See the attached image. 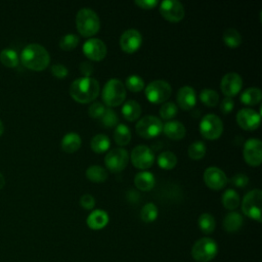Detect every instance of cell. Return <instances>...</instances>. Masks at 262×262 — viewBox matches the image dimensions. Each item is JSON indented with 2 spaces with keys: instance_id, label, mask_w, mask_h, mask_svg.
Masks as SVG:
<instances>
[{
  "instance_id": "7402d4cb",
  "label": "cell",
  "mask_w": 262,
  "mask_h": 262,
  "mask_svg": "<svg viewBox=\"0 0 262 262\" xmlns=\"http://www.w3.org/2000/svg\"><path fill=\"white\" fill-rule=\"evenodd\" d=\"M81 142H82V140H81V137L79 134H77L75 132H70L62 137L61 148L63 151L68 152V154H72L80 148Z\"/></svg>"
},
{
  "instance_id": "8992f818",
  "label": "cell",
  "mask_w": 262,
  "mask_h": 262,
  "mask_svg": "<svg viewBox=\"0 0 262 262\" xmlns=\"http://www.w3.org/2000/svg\"><path fill=\"white\" fill-rule=\"evenodd\" d=\"M261 204L262 191L260 189H253L244 196L242 210L251 219L261 222Z\"/></svg>"
},
{
  "instance_id": "ac0fdd59",
  "label": "cell",
  "mask_w": 262,
  "mask_h": 262,
  "mask_svg": "<svg viewBox=\"0 0 262 262\" xmlns=\"http://www.w3.org/2000/svg\"><path fill=\"white\" fill-rule=\"evenodd\" d=\"M106 46L100 39L90 38L83 44L84 54L91 60H101L106 55Z\"/></svg>"
},
{
  "instance_id": "e575fe53",
  "label": "cell",
  "mask_w": 262,
  "mask_h": 262,
  "mask_svg": "<svg viewBox=\"0 0 262 262\" xmlns=\"http://www.w3.org/2000/svg\"><path fill=\"white\" fill-rule=\"evenodd\" d=\"M198 223H199V226H200L201 230L204 233H211V232H213L214 229H215V225H216L214 217L211 214H209V213H203L199 217Z\"/></svg>"
},
{
  "instance_id": "1f68e13d",
  "label": "cell",
  "mask_w": 262,
  "mask_h": 262,
  "mask_svg": "<svg viewBox=\"0 0 262 262\" xmlns=\"http://www.w3.org/2000/svg\"><path fill=\"white\" fill-rule=\"evenodd\" d=\"M158 165L162 168V169H166V170H170L173 169L176 164H177V158L176 156L171 152V151H163L158 156L157 159Z\"/></svg>"
},
{
  "instance_id": "5b68a950",
  "label": "cell",
  "mask_w": 262,
  "mask_h": 262,
  "mask_svg": "<svg viewBox=\"0 0 262 262\" xmlns=\"http://www.w3.org/2000/svg\"><path fill=\"white\" fill-rule=\"evenodd\" d=\"M218 252L216 242L210 237H202L194 243L191 256L198 262H209L215 258Z\"/></svg>"
},
{
  "instance_id": "c3c4849f",
  "label": "cell",
  "mask_w": 262,
  "mask_h": 262,
  "mask_svg": "<svg viewBox=\"0 0 262 262\" xmlns=\"http://www.w3.org/2000/svg\"><path fill=\"white\" fill-rule=\"evenodd\" d=\"M135 4L142 9H152L158 5L157 0H135Z\"/></svg>"
},
{
  "instance_id": "bcb514c9",
  "label": "cell",
  "mask_w": 262,
  "mask_h": 262,
  "mask_svg": "<svg viewBox=\"0 0 262 262\" xmlns=\"http://www.w3.org/2000/svg\"><path fill=\"white\" fill-rule=\"evenodd\" d=\"M234 106V102L233 99L231 97H225L222 99L221 104H220V111L224 114L227 115L228 113H230L232 111Z\"/></svg>"
},
{
  "instance_id": "6da1fadb",
  "label": "cell",
  "mask_w": 262,
  "mask_h": 262,
  "mask_svg": "<svg viewBox=\"0 0 262 262\" xmlns=\"http://www.w3.org/2000/svg\"><path fill=\"white\" fill-rule=\"evenodd\" d=\"M21 63L32 71H43L50 62V55L46 48L40 44H29L20 53Z\"/></svg>"
},
{
  "instance_id": "9c48e42d",
  "label": "cell",
  "mask_w": 262,
  "mask_h": 262,
  "mask_svg": "<svg viewBox=\"0 0 262 262\" xmlns=\"http://www.w3.org/2000/svg\"><path fill=\"white\" fill-rule=\"evenodd\" d=\"M200 131L206 139L215 140L219 138L223 132V123L218 116L208 114L203 117L200 123Z\"/></svg>"
},
{
  "instance_id": "7c38bea8",
  "label": "cell",
  "mask_w": 262,
  "mask_h": 262,
  "mask_svg": "<svg viewBox=\"0 0 262 262\" xmlns=\"http://www.w3.org/2000/svg\"><path fill=\"white\" fill-rule=\"evenodd\" d=\"M245 161L253 167H257L262 161V142L259 138H250L245 142L243 150Z\"/></svg>"
},
{
  "instance_id": "f6af8a7d",
  "label": "cell",
  "mask_w": 262,
  "mask_h": 262,
  "mask_svg": "<svg viewBox=\"0 0 262 262\" xmlns=\"http://www.w3.org/2000/svg\"><path fill=\"white\" fill-rule=\"evenodd\" d=\"M80 205L86 210H91L95 206V200L91 194H84L80 199Z\"/></svg>"
},
{
  "instance_id": "ab89813d",
  "label": "cell",
  "mask_w": 262,
  "mask_h": 262,
  "mask_svg": "<svg viewBox=\"0 0 262 262\" xmlns=\"http://www.w3.org/2000/svg\"><path fill=\"white\" fill-rule=\"evenodd\" d=\"M101 122L105 127H115L119 123V118L112 108H105L103 115L101 116Z\"/></svg>"
},
{
  "instance_id": "4dcf8cb0",
  "label": "cell",
  "mask_w": 262,
  "mask_h": 262,
  "mask_svg": "<svg viewBox=\"0 0 262 262\" xmlns=\"http://www.w3.org/2000/svg\"><path fill=\"white\" fill-rule=\"evenodd\" d=\"M222 204L228 210H234L239 205V195L238 193L231 188H228L224 191L222 195Z\"/></svg>"
},
{
  "instance_id": "60d3db41",
  "label": "cell",
  "mask_w": 262,
  "mask_h": 262,
  "mask_svg": "<svg viewBox=\"0 0 262 262\" xmlns=\"http://www.w3.org/2000/svg\"><path fill=\"white\" fill-rule=\"evenodd\" d=\"M177 106L174 102L172 101H168V102H165L161 108H160V115L163 119L165 120H169V119H172L176 116L177 114Z\"/></svg>"
},
{
  "instance_id": "4fadbf2b",
  "label": "cell",
  "mask_w": 262,
  "mask_h": 262,
  "mask_svg": "<svg viewBox=\"0 0 262 262\" xmlns=\"http://www.w3.org/2000/svg\"><path fill=\"white\" fill-rule=\"evenodd\" d=\"M160 12L167 20L177 23L184 16V7L177 0H164L161 2Z\"/></svg>"
},
{
  "instance_id": "83f0119b",
  "label": "cell",
  "mask_w": 262,
  "mask_h": 262,
  "mask_svg": "<svg viewBox=\"0 0 262 262\" xmlns=\"http://www.w3.org/2000/svg\"><path fill=\"white\" fill-rule=\"evenodd\" d=\"M86 177L92 181V182H96V183H100V182H104L107 178V172L104 168H102L101 166L98 165H93L90 166L87 170H86Z\"/></svg>"
},
{
  "instance_id": "d4e9b609",
  "label": "cell",
  "mask_w": 262,
  "mask_h": 262,
  "mask_svg": "<svg viewBox=\"0 0 262 262\" xmlns=\"http://www.w3.org/2000/svg\"><path fill=\"white\" fill-rule=\"evenodd\" d=\"M123 117L127 121H135L141 114V107L135 100H127L122 106Z\"/></svg>"
},
{
  "instance_id": "52a82bcc",
  "label": "cell",
  "mask_w": 262,
  "mask_h": 262,
  "mask_svg": "<svg viewBox=\"0 0 262 262\" xmlns=\"http://www.w3.org/2000/svg\"><path fill=\"white\" fill-rule=\"evenodd\" d=\"M144 92L147 100L151 103H162L170 97L172 87L165 80H156L145 87Z\"/></svg>"
},
{
  "instance_id": "7dc6e473",
  "label": "cell",
  "mask_w": 262,
  "mask_h": 262,
  "mask_svg": "<svg viewBox=\"0 0 262 262\" xmlns=\"http://www.w3.org/2000/svg\"><path fill=\"white\" fill-rule=\"evenodd\" d=\"M93 71L94 67L90 61H83L80 63V72L84 75V77H90Z\"/></svg>"
},
{
  "instance_id": "44dd1931",
  "label": "cell",
  "mask_w": 262,
  "mask_h": 262,
  "mask_svg": "<svg viewBox=\"0 0 262 262\" xmlns=\"http://www.w3.org/2000/svg\"><path fill=\"white\" fill-rule=\"evenodd\" d=\"M86 222L91 229L98 230L108 223V215L103 210H95L88 215Z\"/></svg>"
},
{
  "instance_id": "603a6c76",
  "label": "cell",
  "mask_w": 262,
  "mask_h": 262,
  "mask_svg": "<svg viewBox=\"0 0 262 262\" xmlns=\"http://www.w3.org/2000/svg\"><path fill=\"white\" fill-rule=\"evenodd\" d=\"M134 183L138 189L146 191V190H150L155 186L156 180H155V176L150 172L142 171L135 175Z\"/></svg>"
},
{
  "instance_id": "d590c367",
  "label": "cell",
  "mask_w": 262,
  "mask_h": 262,
  "mask_svg": "<svg viewBox=\"0 0 262 262\" xmlns=\"http://www.w3.org/2000/svg\"><path fill=\"white\" fill-rule=\"evenodd\" d=\"M158 217V208L154 203L145 204L140 211V218L143 222L150 223Z\"/></svg>"
},
{
  "instance_id": "ba28073f",
  "label": "cell",
  "mask_w": 262,
  "mask_h": 262,
  "mask_svg": "<svg viewBox=\"0 0 262 262\" xmlns=\"http://www.w3.org/2000/svg\"><path fill=\"white\" fill-rule=\"evenodd\" d=\"M135 129L139 136L150 139L160 135L163 131V123L156 116H145L136 123Z\"/></svg>"
},
{
  "instance_id": "f546056e",
  "label": "cell",
  "mask_w": 262,
  "mask_h": 262,
  "mask_svg": "<svg viewBox=\"0 0 262 262\" xmlns=\"http://www.w3.org/2000/svg\"><path fill=\"white\" fill-rule=\"evenodd\" d=\"M0 61L7 68H15L19 62V57L15 50L5 48L0 52Z\"/></svg>"
},
{
  "instance_id": "cb8c5ba5",
  "label": "cell",
  "mask_w": 262,
  "mask_h": 262,
  "mask_svg": "<svg viewBox=\"0 0 262 262\" xmlns=\"http://www.w3.org/2000/svg\"><path fill=\"white\" fill-rule=\"evenodd\" d=\"M243 216L237 212L228 213L223 220V227L227 232H235L243 225Z\"/></svg>"
},
{
  "instance_id": "f35d334b",
  "label": "cell",
  "mask_w": 262,
  "mask_h": 262,
  "mask_svg": "<svg viewBox=\"0 0 262 262\" xmlns=\"http://www.w3.org/2000/svg\"><path fill=\"white\" fill-rule=\"evenodd\" d=\"M126 87L132 92H139L144 88V81L136 75L129 76L125 81Z\"/></svg>"
},
{
  "instance_id": "836d02e7",
  "label": "cell",
  "mask_w": 262,
  "mask_h": 262,
  "mask_svg": "<svg viewBox=\"0 0 262 262\" xmlns=\"http://www.w3.org/2000/svg\"><path fill=\"white\" fill-rule=\"evenodd\" d=\"M200 98L204 104L209 107L216 106L219 102V94L213 89H203L200 93Z\"/></svg>"
},
{
  "instance_id": "f1b7e54d",
  "label": "cell",
  "mask_w": 262,
  "mask_h": 262,
  "mask_svg": "<svg viewBox=\"0 0 262 262\" xmlns=\"http://www.w3.org/2000/svg\"><path fill=\"white\" fill-rule=\"evenodd\" d=\"M91 149L97 154H101L106 151L111 146L110 138L104 134H97L95 135L90 142Z\"/></svg>"
},
{
  "instance_id": "7bdbcfd3",
  "label": "cell",
  "mask_w": 262,
  "mask_h": 262,
  "mask_svg": "<svg viewBox=\"0 0 262 262\" xmlns=\"http://www.w3.org/2000/svg\"><path fill=\"white\" fill-rule=\"evenodd\" d=\"M68 69L61 64V63H55L51 67V73L54 77L58 78V79H62L68 75Z\"/></svg>"
},
{
  "instance_id": "74e56055",
  "label": "cell",
  "mask_w": 262,
  "mask_h": 262,
  "mask_svg": "<svg viewBox=\"0 0 262 262\" xmlns=\"http://www.w3.org/2000/svg\"><path fill=\"white\" fill-rule=\"evenodd\" d=\"M79 37L75 34L64 35L59 41V47L62 50H73L79 44Z\"/></svg>"
},
{
  "instance_id": "ee69618b",
  "label": "cell",
  "mask_w": 262,
  "mask_h": 262,
  "mask_svg": "<svg viewBox=\"0 0 262 262\" xmlns=\"http://www.w3.org/2000/svg\"><path fill=\"white\" fill-rule=\"evenodd\" d=\"M230 182H231L234 186H236V187H245V186L248 184V182H249V178H248L247 175L239 173V174H235V175L230 179Z\"/></svg>"
},
{
  "instance_id": "e0dca14e",
  "label": "cell",
  "mask_w": 262,
  "mask_h": 262,
  "mask_svg": "<svg viewBox=\"0 0 262 262\" xmlns=\"http://www.w3.org/2000/svg\"><path fill=\"white\" fill-rule=\"evenodd\" d=\"M236 122L243 129L253 131L259 127L261 116L252 108H242L236 115Z\"/></svg>"
},
{
  "instance_id": "d6a6232c",
  "label": "cell",
  "mask_w": 262,
  "mask_h": 262,
  "mask_svg": "<svg viewBox=\"0 0 262 262\" xmlns=\"http://www.w3.org/2000/svg\"><path fill=\"white\" fill-rule=\"evenodd\" d=\"M223 41L228 47L235 48L239 46V44L242 43V36L238 33V31H236L235 29L229 28V29H226L223 33Z\"/></svg>"
},
{
  "instance_id": "3957f363",
  "label": "cell",
  "mask_w": 262,
  "mask_h": 262,
  "mask_svg": "<svg viewBox=\"0 0 262 262\" xmlns=\"http://www.w3.org/2000/svg\"><path fill=\"white\" fill-rule=\"evenodd\" d=\"M76 26L82 36L91 37L99 31L100 20L94 10L85 7L78 11L76 15Z\"/></svg>"
},
{
  "instance_id": "681fc988",
  "label": "cell",
  "mask_w": 262,
  "mask_h": 262,
  "mask_svg": "<svg viewBox=\"0 0 262 262\" xmlns=\"http://www.w3.org/2000/svg\"><path fill=\"white\" fill-rule=\"evenodd\" d=\"M5 185V177L3 176L2 173H0V189H2Z\"/></svg>"
},
{
  "instance_id": "b9f144b4",
  "label": "cell",
  "mask_w": 262,
  "mask_h": 262,
  "mask_svg": "<svg viewBox=\"0 0 262 262\" xmlns=\"http://www.w3.org/2000/svg\"><path fill=\"white\" fill-rule=\"evenodd\" d=\"M105 111V107L104 105L101 103V102H93L89 108H88V114L90 117L92 118H101V116L103 115Z\"/></svg>"
},
{
  "instance_id": "5bb4252c",
  "label": "cell",
  "mask_w": 262,
  "mask_h": 262,
  "mask_svg": "<svg viewBox=\"0 0 262 262\" xmlns=\"http://www.w3.org/2000/svg\"><path fill=\"white\" fill-rule=\"evenodd\" d=\"M204 181L206 185L211 189H221L225 187L228 179L225 173L217 167H209L204 172Z\"/></svg>"
},
{
  "instance_id": "ffe728a7",
  "label": "cell",
  "mask_w": 262,
  "mask_h": 262,
  "mask_svg": "<svg viewBox=\"0 0 262 262\" xmlns=\"http://www.w3.org/2000/svg\"><path fill=\"white\" fill-rule=\"evenodd\" d=\"M163 132L170 139L179 140L185 135V127L178 121H169L163 125Z\"/></svg>"
},
{
  "instance_id": "277c9868",
  "label": "cell",
  "mask_w": 262,
  "mask_h": 262,
  "mask_svg": "<svg viewBox=\"0 0 262 262\" xmlns=\"http://www.w3.org/2000/svg\"><path fill=\"white\" fill-rule=\"evenodd\" d=\"M102 100L108 106H118L123 103L126 97V88L119 79H110L102 89Z\"/></svg>"
},
{
  "instance_id": "f907efd6",
  "label": "cell",
  "mask_w": 262,
  "mask_h": 262,
  "mask_svg": "<svg viewBox=\"0 0 262 262\" xmlns=\"http://www.w3.org/2000/svg\"><path fill=\"white\" fill-rule=\"evenodd\" d=\"M3 132H4V125H3L2 121L0 120V136L3 134Z\"/></svg>"
},
{
  "instance_id": "30bf717a",
  "label": "cell",
  "mask_w": 262,
  "mask_h": 262,
  "mask_svg": "<svg viewBox=\"0 0 262 262\" xmlns=\"http://www.w3.org/2000/svg\"><path fill=\"white\" fill-rule=\"evenodd\" d=\"M129 155L128 151L122 147L114 148L110 150L104 157V164L111 172L117 173L122 171L128 164Z\"/></svg>"
},
{
  "instance_id": "9a60e30c",
  "label": "cell",
  "mask_w": 262,
  "mask_h": 262,
  "mask_svg": "<svg viewBox=\"0 0 262 262\" xmlns=\"http://www.w3.org/2000/svg\"><path fill=\"white\" fill-rule=\"evenodd\" d=\"M243 87V80L237 73L230 72L223 76L220 82V88L226 97L236 95Z\"/></svg>"
},
{
  "instance_id": "8d00e7d4",
  "label": "cell",
  "mask_w": 262,
  "mask_h": 262,
  "mask_svg": "<svg viewBox=\"0 0 262 262\" xmlns=\"http://www.w3.org/2000/svg\"><path fill=\"white\" fill-rule=\"evenodd\" d=\"M187 152L191 159L200 160L206 154V145L202 141H194L189 145Z\"/></svg>"
},
{
  "instance_id": "d6986e66",
  "label": "cell",
  "mask_w": 262,
  "mask_h": 262,
  "mask_svg": "<svg viewBox=\"0 0 262 262\" xmlns=\"http://www.w3.org/2000/svg\"><path fill=\"white\" fill-rule=\"evenodd\" d=\"M177 103L182 110H190L196 103L195 91L190 86H183L177 92Z\"/></svg>"
},
{
  "instance_id": "8fae6325",
  "label": "cell",
  "mask_w": 262,
  "mask_h": 262,
  "mask_svg": "<svg viewBox=\"0 0 262 262\" xmlns=\"http://www.w3.org/2000/svg\"><path fill=\"white\" fill-rule=\"evenodd\" d=\"M131 161L134 167L144 170L152 166L155 162V155L147 145L140 144L132 149Z\"/></svg>"
},
{
  "instance_id": "7a4b0ae2",
  "label": "cell",
  "mask_w": 262,
  "mask_h": 262,
  "mask_svg": "<svg viewBox=\"0 0 262 262\" xmlns=\"http://www.w3.org/2000/svg\"><path fill=\"white\" fill-rule=\"evenodd\" d=\"M70 94L74 100L88 103L98 96L99 83L92 77L78 78L71 84Z\"/></svg>"
},
{
  "instance_id": "484cf974",
  "label": "cell",
  "mask_w": 262,
  "mask_h": 262,
  "mask_svg": "<svg viewBox=\"0 0 262 262\" xmlns=\"http://www.w3.org/2000/svg\"><path fill=\"white\" fill-rule=\"evenodd\" d=\"M262 99V92L257 87L247 88L241 95V100L247 105H254L260 102Z\"/></svg>"
},
{
  "instance_id": "2e32d148",
  "label": "cell",
  "mask_w": 262,
  "mask_h": 262,
  "mask_svg": "<svg viewBox=\"0 0 262 262\" xmlns=\"http://www.w3.org/2000/svg\"><path fill=\"white\" fill-rule=\"evenodd\" d=\"M142 43L141 34L135 29L125 31L120 37L121 49L127 53H133L139 49Z\"/></svg>"
},
{
  "instance_id": "4316f807",
  "label": "cell",
  "mask_w": 262,
  "mask_h": 262,
  "mask_svg": "<svg viewBox=\"0 0 262 262\" xmlns=\"http://www.w3.org/2000/svg\"><path fill=\"white\" fill-rule=\"evenodd\" d=\"M114 139L118 145H127L131 140V132L128 126L125 124H118L114 132Z\"/></svg>"
}]
</instances>
